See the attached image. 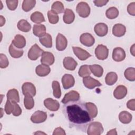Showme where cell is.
<instances>
[{
  "instance_id": "obj_13",
  "label": "cell",
  "mask_w": 135,
  "mask_h": 135,
  "mask_svg": "<svg viewBox=\"0 0 135 135\" xmlns=\"http://www.w3.org/2000/svg\"><path fill=\"white\" fill-rule=\"evenodd\" d=\"M22 90L23 94L25 95L26 94L34 97L36 94V88L34 85L31 82L24 83L22 86Z\"/></svg>"
},
{
  "instance_id": "obj_42",
  "label": "cell",
  "mask_w": 135,
  "mask_h": 135,
  "mask_svg": "<svg viewBox=\"0 0 135 135\" xmlns=\"http://www.w3.org/2000/svg\"><path fill=\"white\" fill-rule=\"evenodd\" d=\"M47 16L49 21L51 24H56L59 22V17L57 14L52 10L47 12Z\"/></svg>"
},
{
  "instance_id": "obj_39",
  "label": "cell",
  "mask_w": 135,
  "mask_h": 135,
  "mask_svg": "<svg viewBox=\"0 0 135 135\" xmlns=\"http://www.w3.org/2000/svg\"><path fill=\"white\" fill-rule=\"evenodd\" d=\"M52 11L57 14H61L64 10V6L63 3L60 1H56L54 2L51 7Z\"/></svg>"
},
{
  "instance_id": "obj_18",
  "label": "cell",
  "mask_w": 135,
  "mask_h": 135,
  "mask_svg": "<svg viewBox=\"0 0 135 135\" xmlns=\"http://www.w3.org/2000/svg\"><path fill=\"white\" fill-rule=\"evenodd\" d=\"M94 30L98 36L103 37L106 35L108 33V27L105 23H99L95 25Z\"/></svg>"
},
{
  "instance_id": "obj_16",
  "label": "cell",
  "mask_w": 135,
  "mask_h": 135,
  "mask_svg": "<svg viewBox=\"0 0 135 135\" xmlns=\"http://www.w3.org/2000/svg\"><path fill=\"white\" fill-rule=\"evenodd\" d=\"M44 104L47 109L51 111H56L60 108L59 102L50 98L44 100Z\"/></svg>"
},
{
  "instance_id": "obj_31",
  "label": "cell",
  "mask_w": 135,
  "mask_h": 135,
  "mask_svg": "<svg viewBox=\"0 0 135 135\" xmlns=\"http://www.w3.org/2000/svg\"><path fill=\"white\" fill-rule=\"evenodd\" d=\"M17 28L21 31L28 32L31 29V25L26 20L22 19L18 21L17 23Z\"/></svg>"
},
{
  "instance_id": "obj_6",
  "label": "cell",
  "mask_w": 135,
  "mask_h": 135,
  "mask_svg": "<svg viewBox=\"0 0 135 135\" xmlns=\"http://www.w3.org/2000/svg\"><path fill=\"white\" fill-rule=\"evenodd\" d=\"M43 50L41 49L37 44H34L28 52V57L32 61L36 60L41 55H42Z\"/></svg>"
},
{
  "instance_id": "obj_12",
  "label": "cell",
  "mask_w": 135,
  "mask_h": 135,
  "mask_svg": "<svg viewBox=\"0 0 135 135\" xmlns=\"http://www.w3.org/2000/svg\"><path fill=\"white\" fill-rule=\"evenodd\" d=\"M62 83L63 88L65 90L73 87L75 83V80L73 75L70 74H65L62 78Z\"/></svg>"
},
{
  "instance_id": "obj_7",
  "label": "cell",
  "mask_w": 135,
  "mask_h": 135,
  "mask_svg": "<svg viewBox=\"0 0 135 135\" xmlns=\"http://www.w3.org/2000/svg\"><path fill=\"white\" fill-rule=\"evenodd\" d=\"M47 119V114L45 112L38 110L35 111L31 116V120L34 123H40L44 122Z\"/></svg>"
},
{
  "instance_id": "obj_32",
  "label": "cell",
  "mask_w": 135,
  "mask_h": 135,
  "mask_svg": "<svg viewBox=\"0 0 135 135\" xmlns=\"http://www.w3.org/2000/svg\"><path fill=\"white\" fill-rule=\"evenodd\" d=\"M118 80V75L114 72H110L107 73L105 78V83L108 85H113Z\"/></svg>"
},
{
  "instance_id": "obj_14",
  "label": "cell",
  "mask_w": 135,
  "mask_h": 135,
  "mask_svg": "<svg viewBox=\"0 0 135 135\" xmlns=\"http://www.w3.org/2000/svg\"><path fill=\"white\" fill-rule=\"evenodd\" d=\"M72 49L74 54L81 61H84L91 56V55L89 52L81 47L73 46Z\"/></svg>"
},
{
  "instance_id": "obj_28",
  "label": "cell",
  "mask_w": 135,
  "mask_h": 135,
  "mask_svg": "<svg viewBox=\"0 0 135 135\" xmlns=\"http://www.w3.org/2000/svg\"><path fill=\"white\" fill-rule=\"evenodd\" d=\"M9 53L12 57L19 58L22 56L24 52L23 50L17 48L12 43L9 47Z\"/></svg>"
},
{
  "instance_id": "obj_27",
  "label": "cell",
  "mask_w": 135,
  "mask_h": 135,
  "mask_svg": "<svg viewBox=\"0 0 135 135\" xmlns=\"http://www.w3.org/2000/svg\"><path fill=\"white\" fill-rule=\"evenodd\" d=\"M39 41L41 44L46 47L50 48L52 46V38L49 33H46L43 36L40 37Z\"/></svg>"
},
{
  "instance_id": "obj_30",
  "label": "cell",
  "mask_w": 135,
  "mask_h": 135,
  "mask_svg": "<svg viewBox=\"0 0 135 135\" xmlns=\"http://www.w3.org/2000/svg\"><path fill=\"white\" fill-rule=\"evenodd\" d=\"M85 106L91 118L93 119L96 117L98 114V108L95 104L92 102H86Z\"/></svg>"
},
{
  "instance_id": "obj_36",
  "label": "cell",
  "mask_w": 135,
  "mask_h": 135,
  "mask_svg": "<svg viewBox=\"0 0 135 135\" xmlns=\"http://www.w3.org/2000/svg\"><path fill=\"white\" fill-rule=\"evenodd\" d=\"M105 15L108 18L114 19L118 17L119 11L115 7H111L106 11Z\"/></svg>"
},
{
  "instance_id": "obj_11",
  "label": "cell",
  "mask_w": 135,
  "mask_h": 135,
  "mask_svg": "<svg viewBox=\"0 0 135 135\" xmlns=\"http://www.w3.org/2000/svg\"><path fill=\"white\" fill-rule=\"evenodd\" d=\"M80 99V94L78 92L72 90L65 94L64 98L62 100V103L65 104L71 101H76Z\"/></svg>"
},
{
  "instance_id": "obj_17",
  "label": "cell",
  "mask_w": 135,
  "mask_h": 135,
  "mask_svg": "<svg viewBox=\"0 0 135 135\" xmlns=\"http://www.w3.org/2000/svg\"><path fill=\"white\" fill-rule=\"evenodd\" d=\"M41 62L47 65H51L54 62V55L50 52L44 51L41 55Z\"/></svg>"
},
{
  "instance_id": "obj_2",
  "label": "cell",
  "mask_w": 135,
  "mask_h": 135,
  "mask_svg": "<svg viewBox=\"0 0 135 135\" xmlns=\"http://www.w3.org/2000/svg\"><path fill=\"white\" fill-rule=\"evenodd\" d=\"M5 111L7 114H12L17 117L21 114L22 109L17 103H14L7 100L5 105Z\"/></svg>"
},
{
  "instance_id": "obj_48",
  "label": "cell",
  "mask_w": 135,
  "mask_h": 135,
  "mask_svg": "<svg viewBox=\"0 0 135 135\" xmlns=\"http://www.w3.org/2000/svg\"><path fill=\"white\" fill-rule=\"evenodd\" d=\"M53 134H66L65 131L63 129H62L61 127H58L56 128V129H55V130H54L53 132Z\"/></svg>"
},
{
  "instance_id": "obj_51",
  "label": "cell",
  "mask_w": 135,
  "mask_h": 135,
  "mask_svg": "<svg viewBox=\"0 0 135 135\" xmlns=\"http://www.w3.org/2000/svg\"><path fill=\"white\" fill-rule=\"evenodd\" d=\"M134 46H135V44H133L132 46L130 47V53L132 54L133 56H134Z\"/></svg>"
},
{
  "instance_id": "obj_50",
  "label": "cell",
  "mask_w": 135,
  "mask_h": 135,
  "mask_svg": "<svg viewBox=\"0 0 135 135\" xmlns=\"http://www.w3.org/2000/svg\"><path fill=\"white\" fill-rule=\"evenodd\" d=\"M0 18H1V25L0 26H2L5 23V19L2 15L0 16Z\"/></svg>"
},
{
  "instance_id": "obj_43",
  "label": "cell",
  "mask_w": 135,
  "mask_h": 135,
  "mask_svg": "<svg viewBox=\"0 0 135 135\" xmlns=\"http://www.w3.org/2000/svg\"><path fill=\"white\" fill-rule=\"evenodd\" d=\"M9 64V62L7 59V56L3 54H0V67L2 69L6 68L8 66Z\"/></svg>"
},
{
  "instance_id": "obj_38",
  "label": "cell",
  "mask_w": 135,
  "mask_h": 135,
  "mask_svg": "<svg viewBox=\"0 0 135 135\" xmlns=\"http://www.w3.org/2000/svg\"><path fill=\"white\" fill-rule=\"evenodd\" d=\"M52 86L54 97L56 98L59 99L61 96V91L59 82L57 81H53L52 82Z\"/></svg>"
},
{
  "instance_id": "obj_33",
  "label": "cell",
  "mask_w": 135,
  "mask_h": 135,
  "mask_svg": "<svg viewBox=\"0 0 135 135\" xmlns=\"http://www.w3.org/2000/svg\"><path fill=\"white\" fill-rule=\"evenodd\" d=\"M91 72L93 74L98 78L101 77L103 73V69L101 66L98 64H93L89 65Z\"/></svg>"
},
{
  "instance_id": "obj_46",
  "label": "cell",
  "mask_w": 135,
  "mask_h": 135,
  "mask_svg": "<svg viewBox=\"0 0 135 135\" xmlns=\"http://www.w3.org/2000/svg\"><path fill=\"white\" fill-rule=\"evenodd\" d=\"M108 2H109V1H105V0H95L93 1L94 5L98 7L103 6L105 5Z\"/></svg>"
},
{
  "instance_id": "obj_26",
  "label": "cell",
  "mask_w": 135,
  "mask_h": 135,
  "mask_svg": "<svg viewBox=\"0 0 135 135\" xmlns=\"http://www.w3.org/2000/svg\"><path fill=\"white\" fill-rule=\"evenodd\" d=\"M75 19V14L73 11L69 8H66L63 17V21L66 24H71Z\"/></svg>"
},
{
  "instance_id": "obj_5",
  "label": "cell",
  "mask_w": 135,
  "mask_h": 135,
  "mask_svg": "<svg viewBox=\"0 0 135 135\" xmlns=\"http://www.w3.org/2000/svg\"><path fill=\"white\" fill-rule=\"evenodd\" d=\"M109 54V50L107 47L103 44H99L95 49V55L96 57L100 60H105Z\"/></svg>"
},
{
  "instance_id": "obj_45",
  "label": "cell",
  "mask_w": 135,
  "mask_h": 135,
  "mask_svg": "<svg viewBox=\"0 0 135 135\" xmlns=\"http://www.w3.org/2000/svg\"><path fill=\"white\" fill-rule=\"evenodd\" d=\"M127 11L130 15L132 16L135 15V2H132L128 5Z\"/></svg>"
},
{
  "instance_id": "obj_15",
  "label": "cell",
  "mask_w": 135,
  "mask_h": 135,
  "mask_svg": "<svg viewBox=\"0 0 135 135\" xmlns=\"http://www.w3.org/2000/svg\"><path fill=\"white\" fill-rule=\"evenodd\" d=\"M126 57V53L124 50L120 47H115L113 49L112 52V59L116 62H121L124 60Z\"/></svg>"
},
{
  "instance_id": "obj_35",
  "label": "cell",
  "mask_w": 135,
  "mask_h": 135,
  "mask_svg": "<svg viewBox=\"0 0 135 135\" xmlns=\"http://www.w3.org/2000/svg\"><path fill=\"white\" fill-rule=\"evenodd\" d=\"M36 1L35 0H24L22 3V8L25 12H29L35 6Z\"/></svg>"
},
{
  "instance_id": "obj_44",
  "label": "cell",
  "mask_w": 135,
  "mask_h": 135,
  "mask_svg": "<svg viewBox=\"0 0 135 135\" xmlns=\"http://www.w3.org/2000/svg\"><path fill=\"white\" fill-rule=\"evenodd\" d=\"M18 2L17 0H13V1L6 0V3L8 8L11 11H14L16 9L18 5Z\"/></svg>"
},
{
  "instance_id": "obj_49",
  "label": "cell",
  "mask_w": 135,
  "mask_h": 135,
  "mask_svg": "<svg viewBox=\"0 0 135 135\" xmlns=\"http://www.w3.org/2000/svg\"><path fill=\"white\" fill-rule=\"evenodd\" d=\"M107 134H117V131H116V129L114 128V129H113L111 130H110L107 133Z\"/></svg>"
},
{
  "instance_id": "obj_10",
  "label": "cell",
  "mask_w": 135,
  "mask_h": 135,
  "mask_svg": "<svg viewBox=\"0 0 135 135\" xmlns=\"http://www.w3.org/2000/svg\"><path fill=\"white\" fill-rule=\"evenodd\" d=\"M83 83L84 85L89 89H93L96 86H100L102 84L98 80L88 76L83 79Z\"/></svg>"
},
{
  "instance_id": "obj_21",
  "label": "cell",
  "mask_w": 135,
  "mask_h": 135,
  "mask_svg": "<svg viewBox=\"0 0 135 135\" xmlns=\"http://www.w3.org/2000/svg\"><path fill=\"white\" fill-rule=\"evenodd\" d=\"M126 32V26L120 23L115 24L112 28V34L117 37H121L123 36Z\"/></svg>"
},
{
  "instance_id": "obj_8",
  "label": "cell",
  "mask_w": 135,
  "mask_h": 135,
  "mask_svg": "<svg viewBox=\"0 0 135 135\" xmlns=\"http://www.w3.org/2000/svg\"><path fill=\"white\" fill-rule=\"evenodd\" d=\"M80 41L84 46L90 47L94 44L95 40L90 33H84L81 35L80 37Z\"/></svg>"
},
{
  "instance_id": "obj_41",
  "label": "cell",
  "mask_w": 135,
  "mask_h": 135,
  "mask_svg": "<svg viewBox=\"0 0 135 135\" xmlns=\"http://www.w3.org/2000/svg\"><path fill=\"white\" fill-rule=\"evenodd\" d=\"M124 75L128 80L134 81L135 80V69L134 68H127L124 71Z\"/></svg>"
},
{
  "instance_id": "obj_19",
  "label": "cell",
  "mask_w": 135,
  "mask_h": 135,
  "mask_svg": "<svg viewBox=\"0 0 135 135\" xmlns=\"http://www.w3.org/2000/svg\"><path fill=\"white\" fill-rule=\"evenodd\" d=\"M63 64L65 69L70 71L74 70L78 65L76 61H75L73 58L70 56L64 57L63 61Z\"/></svg>"
},
{
  "instance_id": "obj_3",
  "label": "cell",
  "mask_w": 135,
  "mask_h": 135,
  "mask_svg": "<svg viewBox=\"0 0 135 135\" xmlns=\"http://www.w3.org/2000/svg\"><path fill=\"white\" fill-rule=\"evenodd\" d=\"M104 131L102 124L99 122H91L86 128L87 134L89 135H100Z\"/></svg>"
},
{
  "instance_id": "obj_24",
  "label": "cell",
  "mask_w": 135,
  "mask_h": 135,
  "mask_svg": "<svg viewBox=\"0 0 135 135\" xmlns=\"http://www.w3.org/2000/svg\"><path fill=\"white\" fill-rule=\"evenodd\" d=\"M33 33L35 36L41 37L46 34V27L43 24H35L33 27Z\"/></svg>"
},
{
  "instance_id": "obj_25",
  "label": "cell",
  "mask_w": 135,
  "mask_h": 135,
  "mask_svg": "<svg viewBox=\"0 0 135 135\" xmlns=\"http://www.w3.org/2000/svg\"><path fill=\"white\" fill-rule=\"evenodd\" d=\"M7 100L14 103L20 102V97L18 91L15 89H12L8 91L7 94Z\"/></svg>"
},
{
  "instance_id": "obj_29",
  "label": "cell",
  "mask_w": 135,
  "mask_h": 135,
  "mask_svg": "<svg viewBox=\"0 0 135 135\" xmlns=\"http://www.w3.org/2000/svg\"><path fill=\"white\" fill-rule=\"evenodd\" d=\"M132 116L128 111H121L119 114V119L120 121L124 124H128L132 120Z\"/></svg>"
},
{
  "instance_id": "obj_20",
  "label": "cell",
  "mask_w": 135,
  "mask_h": 135,
  "mask_svg": "<svg viewBox=\"0 0 135 135\" xmlns=\"http://www.w3.org/2000/svg\"><path fill=\"white\" fill-rule=\"evenodd\" d=\"M127 94V88L122 85H118L113 92V95L117 99H122L124 98Z\"/></svg>"
},
{
  "instance_id": "obj_34",
  "label": "cell",
  "mask_w": 135,
  "mask_h": 135,
  "mask_svg": "<svg viewBox=\"0 0 135 135\" xmlns=\"http://www.w3.org/2000/svg\"><path fill=\"white\" fill-rule=\"evenodd\" d=\"M31 20L33 22L37 24H40L42 22H45V18L43 14L38 11L34 12L31 14Z\"/></svg>"
},
{
  "instance_id": "obj_47",
  "label": "cell",
  "mask_w": 135,
  "mask_h": 135,
  "mask_svg": "<svg viewBox=\"0 0 135 135\" xmlns=\"http://www.w3.org/2000/svg\"><path fill=\"white\" fill-rule=\"evenodd\" d=\"M134 104H135V100L134 99H132L128 101L127 103V107L130 110L134 111L135 110Z\"/></svg>"
},
{
  "instance_id": "obj_1",
  "label": "cell",
  "mask_w": 135,
  "mask_h": 135,
  "mask_svg": "<svg viewBox=\"0 0 135 135\" xmlns=\"http://www.w3.org/2000/svg\"><path fill=\"white\" fill-rule=\"evenodd\" d=\"M63 111L70 126L83 131H85L88 126L93 120L88 112L85 103L79 100L64 104Z\"/></svg>"
},
{
  "instance_id": "obj_23",
  "label": "cell",
  "mask_w": 135,
  "mask_h": 135,
  "mask_svg": "<svg viewBox=\"0 0 135 135\" xmlns=\"http://www.w3.org/2000/svg\"><path fill=\"white\" fill-rule=\"evenodd\" d=\"M15 47L21 49L26 45V40L25 37L20 34H17L15 36L12 43Z\"/></svg>"
},
{
  "instance_id": "obj_9",
  "label": "cell",
  "mask_w": 135,
  "mask_h": 135,
  "mask_svg": "<svg viewBox=\"0 0 135 135\" xmlns=\"http://www.w3.org/2000/svg\"><path fill=\"white\" fill-rule=\"evenodd\" d=\"M68 45L66 38L62 34L59 33L56 38V48L59 51L64 50Z\"/></svg>"
},
{
  "instance_id": "obj_40",
  "label": "cell",
  "mask_w": 135,
  "mask_h": 135,
  "mask_svg": "<svg viewBox=\"0 0 135 135\" xmlns=\"http://www.w3.org/2000/svg\"><path fill=\"white\" fill-rule=\"evenodd\" d=\"M91 73V70L90 69L89 66L88 65H82L78 71V74L80 76L84 78L90 76Z\"/></svg>"
},
{
  "instance_id": "obj_4",
  "label": "cell",
  "mask_w": 135,
  "mask_h": 135,
  "mask_svg": "<svg viewBox=\"0 0 135 135\" xmlns=\"http://www.w3.org/2000/svg\"><path fill=\"white\" fill-rule=\"evenodd\" d=\"M76 11L80 17L86 18L90 14V7L86 2H81L78 4Z\"/></svg>"
},
{
  "instance_id": "obj_22",
  "label": "cell",
  "mask_w": 135,
  "mask_h": 135,
  "mask_svg": "<svg viewBox=\"0 0 135 135\" xmlns=\"http://www.w3.org/2000/svg\"><path fill=\"white\" fill-rule=\"evenodd\" d=\"M51 72V69L49 65L45 64H40L36 66L35 72L39 76H45L47 75Z\"/></svg>"
},
{
  "instance_id": "obj_37",
  "label": "cell",
  "mask_w": 135,
  "mask_h": 135,
  "mask_svg": "<svg viewBox=\"0 0 135 135\" xmlns=\"http://www.w3.org/2000/svg\"><path fill=\"white\" fill-rule=\"evenodd\" d=\"M24 104L26 109H32L34 106V101L32 96L28 94L25 95L24 99Z\"/></svg>"
}]
</instances>
